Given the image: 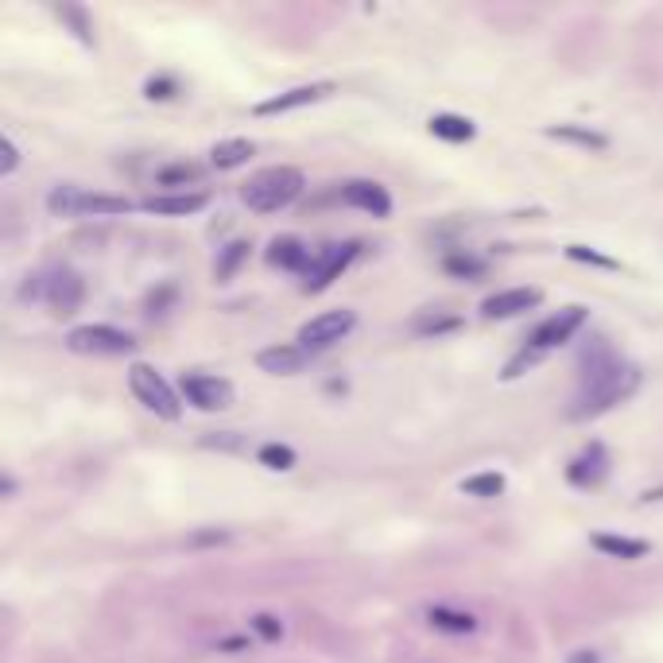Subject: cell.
<instances>
[{
	"label": "cell",
	"instance_id": "obj_26",
	"mask_svg": "<svg viewBox=\"0 0 663 663\" xmlns=\"http://www.w3.org/2000/svg\"><path fill=\"white\" fill-rule=\"evenodd\" d=\"M462 493H466V497H481V501L501 497V493H505V477L501 474H474V477L462 481Z\"/></svg>",
	"mask_w": 663,
	"mask_h": 663
},
{
	"label": "cell",
	"instance_id": "obj_3",
	"mask_svg": "<svg viewBox=\"0 0 663 663\" xmlns=\"http://www.w3.org/2000/svg\"><path fill=\"white\" fill-rule=\"evenodd\" d=\"M303 187L307 179L299 167H264L241 187V202L256 214H276V210H287L303 194Z\"/></svg>",
	"mask_w": 663,
	"mask_h": 663
},
{
	"label": "cell",
	"instance_id": "obj_15",
	"mask_svg": "<svg viewBox=\"0 0 663 663\" xmlns=\"http://www.w3.org/2000/svg\"><path fill=\"white\" fill-rule=\"evenodd\" d=\"M210 202V194H202V190H194V194H152V198H144L140 206L148 210V214H156V218H187V214H198L202 206Z\"/></svg>",
	"mask_w": 663,
	"mask_h": 663
},
{
	"label": "cell",
	"instance_id": "obj_35",
	"mask_svg": "<svg viewBox=\"0 0 663 663\" xmlns=\"http://www.w3.org/2000/svg\"><path fill=\"white\" fill-rule=\"evenodd\" d=\"M233 532H194L187 539V547H214V543H229Z\"/></svg>",
	"mask_w": 663,
	"mask_h": 663
},
{
	"label": "cell",
	"instance_id": "obj_13",
	"mask_svg": "<svg viewBox=\"0 0 663 663\" xmlns=\"http://www.w3.org/2000/svg\"><path fill=\"white\" fill-rule=\"evenodd\" d=\"M326 94H334V82H311V86H295V90H284V94L260 101L253 113L256 117H276V113H291V109H303L311 101H322Z\"/></svg>",
	"mask_w": 663,
	"mask_h": 663
},
{
	"label": "cell",
	"instance_id": "obj_36",
	"mask_svg": "<svg viewBox=\"0 0 663 663\" xmlns=\"http://www.w3.org/2000/svg\"><path fill=\"white\" fill-rule=\"evenodd\" d=\"M570 663H598V652H590V648H582V652H574Z\"/></svg>",
	"mask_w": 663,
	"mask_h": 663
},
{
	"label": "cell",
	"instance_id": "obj_27",
	"mask_svg": "<svg viewBox=\"0 0 663 663\" xmlns=\"http://www.w3.org/2000/svg\"><path fill=\"white\" fill-rule=\"evenodd\" d=\"M55 16L70 24V32L78 35L82 43H94V24H90V16L78 8V4H55Z\"/></svg>",
	"mask_w": 663,
	"mask_h": 663
},
{
	"label": "cell",
	"instance_id": "obj_18",
	"mask_svg": "<svg viewBox=\"0 0 663 663\" xmlns=\"http://www.w3.org/2000/svg\"><path fill=\"white\" fill-rule=\"evenodd\" d=\"M427 625L439 632H450V636H466V632L477 629L474 613H462V609H450V605H431L427 609Z\"/></svg>",
	"mask_w": 663,
	"mask_h": 663
},
{
	"label": "cell",
	"instance_id": "obj_31",
	"mask_svg": "<svg viewBox=\"0 0 663 663\" xmlns=\"http://www.w3.org/2000/svg\"><path fill=\"white\" fill-rule=\"evenodd\" d=\"M144 94L152 97V101H167V97L179 94V82H175V78H167V74H159V78H152V82L144 86Z\"/></svg>",
	"mask_w": 663,
	"mask_h": 663
},
{
	"label": "cell",
	"instance_id": "obj_24",
	"mask_svg": "<svg viewBox=\"0 0 663 663\" xmlns=\"http://www.w3.org/2000/svg\"><path fill=\"white\" fill-rule=\"evenodd\" d=\"M198 179H202V167L190 163V159H175V163H167V167L156 171V187H167V190L190 187V183H198Z\"/></svg>",
	"mask_w": 663,
	"mask_h": 663
},
{
	"label": "cell",
	"instance_id": "obj_12",
	"mask_svg": "<svg viewBox=\"0 0 663 663\" xmlns=\"http://www.w3.org/2000/svg\"><path fill=\"white\" fill-rule=\"evenodd\" d=\"M539 299H543L539 287H508V291H497V295H489V299L481 303V315L516 318V315H524V311H532V307H539Z\"/></svg>",
	"mask_w": 663,
	"mask_h": 663
},
{
	"label": "cell",
	"instance_id": "obj_21",
	"mask_svg": "<svg viewBox=\"0 0 663 663\" xmlns=\"http://www.w3.org/2000/svg\"><path fill=\"white\" fill-rule=\"evenodd\" d=\"M253 156H256L253 140H221V144H214V152H210V163L218 171H233V167L249 163Z\"/></svg>",
	"mask_w": 663,
	"mask_h": 663
},
{
	"label": "cell",
	"instance_id": "obj_10",
	"mask_svg": "<svg viewBox=\"0 0 663 663\" xmlns=\"http://www.w3.org/2000/svg\"><path fill=\"white\" fill-rule=\"evenodd\" d=\"M353 326H357V315H353V311H326V315L311 318V322L299 330V346L307 349V353L330 349L334 342H342Z\"/></svg>",
	"mask_w": 663,
	"mask_h": 663
},
{
	"label": "cell",
	"instance_id": "obj_37",
	"mask_svg": "<svg viewBox=\"0 0 663 663\" xmlns=\"http://www.w3.org/2000/svg\"><path fill=\"white\" fill-rule=\"evenodd\" d=\"M218 648H221V652H245L249 644H245V640H221Z\"/></svg>",
	"mask_w": 663,
	"mask_h": 663
},
{
	"label": "cell",
	"instance_id": "obj_6",
	"mask_svg": "<svg viewBox=\"0 0 663 663\" xmlns=\"http://www.w3.org/2000/svg\"><path fill=\"white\" fill-rule=\"evenodd\" d=\"M128 388H132V396H136L144 408L156 411L159 419H167V423H175V419L183 415V404H179L175 388L159 377L152 365H132V369H128Z\"/></svg>",
	"mask_w": 663,
	"mask_h": 663
},
{
	"label": "cell",
	"instance_id": "obj_1",
	"mask_svg": "<svg viewBox=\"0 0 663 663\" xmlns=\"http://www.w3.org/2000/svg\"><path fill=\"white\" fill-rule=\"evenodd\" d=\"M640 384V369L636 365H625L617 361L605 346H598L590 353V365L582 373V388L574 396V408H570V419H590V415H601L613 404L629 400Z\"/></svg>",
	"mask_w": 663,
	"mask_h": 663
},
{
	"label": "cell",
	"instance_id": "obj_19",
	"mask_svg": "<svg viewBox=\"0 0 663 663\" xmlns=\"http://www.w3.org/2000/svg\"><path fill=\"white\" fill-rule=\"evenodd\" d=\"M551 140H567V144H578L586 152H605L609 148V136L598 132V128H586V125H551L547 128Z\"/></svg>",
	"mask_w": 663,
	"mask_h": 663
},
{
	"label": "cell",
	"instance_id": "obj_32",
	"mask_svg": "<svg viewBox=\"0 0 663 663\" xmlns=\"http://www.w3.org/2000/svg\"><path fill=\"white\" fill-rule=\"evenodd\" d=\"M167 303H175V287H171V284L159 287V291H152V295H148V315H152V318L167 315V311H163Z\"/></svg>",
	"mask_w": 663,
	"mask_h": 663
},
{
	"label": "cell",
	"instance_id": "obj_16",
	"mask_svg": "<svg viewBox=\"0 0 663 663\" xmlns=\"http://www.w3.org/2000/svg\"><path fill=\"white\" fill-rule=\"evenodd\" d=\"M264 256H268V264H276V268H284V272H303V276H307V268H311V260H315V253H311L299 237H276Z\"/></svg>",
	"mask_w": 663,
	"mask_h": 663
},
{
	"label": "cell",
	"instance_id": "obj_28",
	"mask_svg": "<svg viewBox=\"0 0 663 663\" xmlns=\"http://www.w3.org/2000/svg\"><path fill=\"white\" fill-rule=\"evenodd\" d=\"M260 462H264L268 470H280V474H287V470L295 466V450L284 446V442H264V446H260Z\"/></svg>",
	"mask_w": 663,
	"mask_h": 663
},
{
	"label": "cell",
	"instance_id": "obj_7",
	"mask_svg": "<svg viewBox=\"0 0 663 663\" xmlns=\"http://www.w3.org/2000/svg\"><path fill=\"white\" fill-rule=\"evenodd\" d=\"M66 346L74 349V353H86V357H121V353H132L136 342H132V334H125V330L97 322V326H74L66 334Z\"/></svg>",
	"mask_w": 663,
	"mask_h": 663
},
{
	"label": "cell",
	"instance_id": "obj_34",
	"mask_svg": "<svg viewBox=\"0 0 663 663\" xmlns=\"http://www.w3.org/2000/svg\"><path fill=\"white\" fill-rule=\"evenodd\" d=\"M454 326H458V318H419V322H415V330H419V334H442V330H454Z\"/></svg>",
	"mask_w": 663,
	"mask_h": 663
},
{
	"label": "cell",
	"instance_id": "obj_11",
	"mask_svg": "<svg viewBox=\"0 0 663 663\" xmlns=\"http://www.w3.org/2000/svg\"><path fill=\"white\" fill-rule=\"evenodd\" d=\"M609 477V454L601 442H590L582 454H574L567 466V481L578 489H598L601 481Z\"/></svg>",
	"mask_w": 663,
	"mask_h": 663
},
{
	"label": "cell",
	"instance_id": "obj_5",
	"mask_svg": "<svg viewBox=\"0 0 663 663\" xmlns=\"http://www.w3.org/2000/svg\"><path fill=\"white\" fill-rule=\"evenodd\" d=\"M20 299H47L55 315H74L86 299V284L78 272L59 268L51 276H28V284L20 287Z\"/></svg>",
	"mask_w": 663,
	"mask_h": 663
},
{
	"label": "cell",
	"instance_id": "obj_30",
	"mask_svg": "<svg viewBox=\"0 0 663 663\" xmlns=\"http://www.w3.org/2000/svg\"><path fill=\"white\" fill-rule=\"evenodd\" d=\"M567 256H570V260H582V264H598V268H609V272H617V268H621L613 256H601V253H594V249H586V245H570Z\"/></svg>",
	"mask_w": 663,
	"mask_h": 663
},
{
	"label": "cell",
	"instance_id": "obj_23",
	"mask_svg": "<svg viewBox=\"0 0 663 663\" xmlns=\"http://www.w3.org/2000/svg\"><path fill=\"white\" fill-rule=\"evenodd\" d=\"M442 272H446V276H454V280H481V276L489 272V264H485L481 256L458 249V253L442 256Z\"/></svg>",
	"mask_w": 663,
	"mask_h": 663
},
{
	"label": "cell",
	"instance_id": "obj_14",
	"mask_svg": "<svg viewBox=\"0 0 663 663\" xmlns=\"http://www.w3.org/2000/svg\"><path fill=\"white\" fill-rule=\"evenodd\" d=\"M342 202L365 210V214H373V218H388V214H392L388 190L380 187V183H373V179H353V183H346V187H342Z\"/></svg>",
	"mask_w": 663,
	"mask_h": 663
},
{
	"label": "cell",
	"instance_id": "obj_29",
	"mask_svg": "<svg viewBox=\"0 0 663 663\" xmlns=\"http://www.w3.org/2000/svg\"><path fill=\"white\" fill-rule=\"evenodd\" d=\"M249 629H253L260 640H280V636H284V621L272 617V613H256L253 621H249Z\"/></svg>",
	"mask_w": 663,
	"mask_h": 663
},
{
	"label": "cell",
	"instance_id": "obj_8",
	"mask_svg": "<svg viewBox=\"0 0 663 663\" xmlns=\"http://www.w3.org/2000/svg\"><path fill=\"white\" fill-rule=\"evenodd\" d=\"M357 256H361V241H338V245L318 249L315 260H311V268H307L303 291H326V287L334 284Z\"/></svg>",
	"mask_w": 663,
	"mask_h": 663
},
{
	"label": "cell",
	"instance_id": "obj_25",
	"mask_svg": "<svg viewBox=\"0 0 663 663\" xmlns=\"http://www.w3.org/2000/svg\"><path fill=\"white\" fill-rule=\"evenodd\" d=\"M245 260H249V241H229L218 253V260H214V276H218L221 284L233 280V272H237Z\"/></svg>",
	"mask_w": 663,
	"mask_h": 663
},
{
	"label": "cell",
	"instance_id": "obj_9",
	"mask_svg": "<svg viewBox=\"0 0 663 663\" xmlns=\"http://www.w3.org/2000/svg\"><path fill=\"white\" fill-rule=\"evenodd\" d=\"M183 400L194 404L198 411H221L233 404V384L225 377H210V373H183Z\"/></svg>",
	"mask_w": 663,
	"mask_h": 663
},
{
	"label": "cell",
	"instance_id": "obj_4",
	"mask_svg": "<svg viewBox=\"0 0 663 663\" xmlns=\"http://www.w3.org/2000/svg\"><path fill=\"white\" fill-rule=\"evenodd\" d=\"M47 210L51 214H63V218H74V214H94V218H113V214H128L136 210V202H128L121 194H90L82 187H55L47 194Z\"/></svg>",
	"mask_w": 663,
	"mask_h": 663
},
{
	"label": "cell",
	"instance_id": "obj_20",
	"mask_svg": "<svg viewBox=\"0 0 663 663\" xmlns=\"http://www.w3.org/2000/svg\"><path fill=\"white\" fill-rule=\"evenodd\" d=\"M427 128H431V136H439V140H446V144H466V140H474V121H466V117H454V113H435L431 121H427Z\"/></svg>",
	"mask_w": 663,
	"mask_h": 663
},
{
	"label": "cell",
	"instance_id": "obj_22",
	"mask_svg": "<svg viewBox=\"0 0 663 663\" xmlns=\"http://www.w3.org/2000/svg\"><path fill=\"white\" fill-rule=\"evenodd\" d=\"M590 543L598 547L601 555H609V559H629V563H632V559H644V555H648V543H644V539L605 536V532H601V536H594Z\"/></svg>",
	"mask_w": 663,
	"mask_h": 663
},
{
	"label": "cell",
	"instance_id": "obj_38",
	"mask_svg": "<svg viewBox=\"0 0 663 663\" xmlns=\"http://www.w3.org/2000/svg\"><path fill=\"white\" fill-rule=\"evenodd\" d=\"M4 497H16V477L4 474Z\"/></svg>",
	"mask_w": 663,
	"mask_h": 663
},
{
	"label": "cell",
	"instance_id": "obj_2",
	"mask_svg": "<svg viewBox=\"0 0 663 663\" xmlns=\"http://www.w3.org/2000/svg\"><path fill=\"white\" fill-rule=\"evenodd\" d=\"M582 326H586V307H567V311H559V315L543 318L536 330L528 334V346L520 349V353L505 365V377L516 380L524 369H532L543 353H551L555 346H567Z\"/></svg>",
	"mask_w": 663,
	"mask_h": 663
},
{
	"label": "cell",
	"instance_id": "obj_33",
	"mask_svg": "<svg viewBox=\"0 0 663 663\" xmlns=\"http://www.w3.org/2000/svg\"><path fill=\"white\" fill-rule=\"evenodd\" d=\"M0 148H4V163H0V175H12V171L20 167V148H16V140H12V136H4V140H0Z\"/></svg>",
	"mask_w": 663,
	"mask_h": 663
},
{
	"label": "cell",
	"instance_id": "obj_17",
	"mask_svg": "<svg viewBox=\"0 0 663 663\" xmlns=\"http://www.w3.org/2000/svg\"><path fill=\"white\" fill-rule=\"evenodd\" d=\"M307 357H311V353L303 346H272L256 353V365H260L264 373H272V377H291V373H299V369L307 365Z\"/></svg>",
	"mask_w": 663,
	"mask_h": 663
}]
</instances>
